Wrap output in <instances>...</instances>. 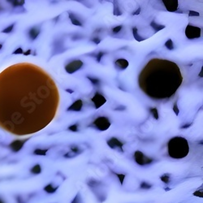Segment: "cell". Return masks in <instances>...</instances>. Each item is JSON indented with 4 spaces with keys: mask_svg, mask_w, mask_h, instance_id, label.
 I'll use <instances>...</instances> for the list:
<instances>
[{
    "mask_svg": "<svg viewBox=\"0 0 203 203\" xmlns=\"http://www.w3.org/2000/svg\"><path fill=\"white\" fill-rule=\"evenodd\" d=\"M57 85L50 75L32 63H16L0 73V128L24 136L45 129L56 116Z\"/></svg>",
    "mask_w": 203,
    "mask_h": 203,
    "instance_id": "obj_1",
    "label": "cell"
},
{
    "mask_svg": "<svg viewBox=\"0 0 203 203\" xmlns=\"http://www.w3.org/2000/svg\"><path fill=\"white\" fill-rule=\"evenodd\" d=\"M183 77L175 62L163 59H150L138 77L141 90L146 96L156 101L168 100L182 85Z\"/></svg>",
    "mask_w": 203,
    "mask_h": 203,
    "instance_id": "obj_2",
    "label": "cell"
},
{
    "mask_svg": "<svg viewBox=\"0 0 203 203\" xmlns=\"http://www.w3.org/2000/svg\"><path fill=\"white\" fill-rule=\"evenodd\" d=\"M168 154L176 159L185 158L189 152V145L188 141L182 137H174L167 143Z\"/></svg>",
    "mask_w": 203,
    "mask_h": 203,
    "instance_id": "obj_3",
    "label": "cell"
},
{
    "mask_svg": "<svg viewBox=\"0 0 203 203\" xmlns=\"http://www.w3.org/2000/svg\"><path fill=\"white\" fill-rule=\"evenodd\" d=\"M93 126L99 131H106L111 127V121L107 117L99 116L96 120H94Z\"/></svg>",
    "mask_w": 203,
    "mask_h": 203,
    "instance_id": "obj_4",
    "label": "cell"
},
{
    "mask_svg": "<svg viewBox=\"0 0 203 203\" xmlns=\"http://www.w3.org/2000/svg\"><path fill=\"white\" fill-rule=\"evenodd\" d=\"M201 30L199 27L193 26L191 24H188L185 28V35L188 39H196L201 37Z\"/></svg>",
    "mask_w": 203,
    "mask_h": 203,
    "instance_id": "obj_5",
    "label": "cell"
},
{
    "mask_svg": "<svg viewBox=\"0 0 203 203\" xmlns=\"http://www.w3.org/2000/svg\"><path fill=\"white\" fill-rule=\"evenodd\" d=\"M134 159H135L136 163L138 165H140V166L148 165V164H150L153 162V159L147 157L142 152L139 150L136 151L135 153H134Z\"/></svg>",
    "mask_w": 203,
    "mask_h": 203,
    "instance_id": "obj_6",
    "label": "cell"
},
{
    "mask_svg": "<svg viewBox=\"0 0 203 203\" xmlns=\"http://www.w3.org/2000/svg\"><path fill=\"white\" fill-rule=\"evenodd\" d=\"M83 62L81 60H74V61L71 62V63H68L67 65L65 66V70L66 72L69 73V74H72L74 73L75 72L78 71L79 69H81V68L83 66Z\"/></svg>",
    "mask_w": 203,
    "mask_h": 203,
    "instance_id": "obj_7",
    "label": "cell"
},
{
    "mask_svg": "<svg viewBox=\"0 0 203 203\" xmlns=\"http://www.w3.org/2000/svg\"><path fill=\"white\" fill-rule=\"evenodd\" d=\"M91 100L94 103V107L96 109H98L99 107H101L107 103V99L105 98V97L103 96V94H101L100 93H98V92L95 93L94 96L92 98Z\"/></svg>",
    "mask_w": 203,
    "mask_h": 203,
    "instance_id": "obj_8",
    "label": "cell"
},
{
    "mask_svg": "<svg viewBox=\"0 0 203 203\" xmlns=\"http://www.w3.org/2000/svg\"><path fill=\"white\" fill-rule=\"evenodd\" d=\"M164 6L168 11L174 12L178 9V1L177 0H163Z\"/></svg>",
    "mask_w": 203,
    "mask_h": 203,
    "instance_id": "obj_9",
    "label": "cell"
},
{
    "mask_svg": "<svg viewBox=\"0 0 203 203\" xmlns=\"http://www.w3.org/2000/svg\"><path fill=\"white\" fill-rule=\"evenodd\" d=\"M107 145H108V146H110V148L112 149H120V150L124 152L123 150V144L122 142H120V140H118L117 138L116 137H112L110 140L107 141Z\"/></svg>",
    "mask_w": 203,
    "mask_h": 203,
    "instance_id": "obj_10",
    "label": "cell"
},
{
    "mask_svg": "<svg viewBox=\"0 0 203 203\" xmlns=\"http://www.w3.org/2000/svg\"><path fill=\"white\" fill-rule=\"evenodd\" d=\"M82 106H83V102L81 99H78V100L75 101L74 103H72L70 107H68L67 111L68 112H80L82 108Z\"/></svg>",
    "mask_w": 203,
    "mask_h": 203,
    "instance_id": "obj_11",
    "label": "cell"
},
{
    "mask_svg": "<svg viewBox=\"0 0 203 203\" xmlns=\"http://www.w3.org/2000/svg\"><path fill=\"white\" fill-rule=\"evenodd\" d=\"M26 141L27 140H16L12 142V143H11L10 147H11V149L12 150V151H14V152H18V151L20 150V149L23 147V146H24V143L26 142Z\"/></svg>",
    "mask_w": 203,
    "mask_h": 203,
    "instance_id": "obj_12",
    "label": "cell"
},
{
    "mask_svg": "<svg viewBox=\"0 0 203 203\" xmlns=\"http://www.w3.org/2000/svg\"><path fill=\"white\" fill-rule=\"evenodd\" d=\"M115 64L116 65V67H118L121 70H125L129 67V63L128 60L125 59H118L116 61H115Z\"/></svg>",
    "mask_w": 203,
    "mask_h": 203,
    "instance_id": "obj_13",
    "label": "cell"
},
{
    "mask_svg": "<svg viewBox=\"0 0 203 203\" xmlns=\"http://www.w3.org/2000/svg\"><path fill=\"white\" fill-rule=\"evenodd\" d=\"M40 33V28L39 27H34V28H32L29 30V37H30L31 40H35L37 37V36L39 35Z\"/></svg>",
    "mask_w": 203,
    "mask_h": 203,
    "instance_id": "obj_14",
    "label": "cell"
},
{
    "mask_svg": "<svg viewBox=\"0 0 203 203\" xmlns=\"http://www.w3.org/2000/svg\"><path fill=\"white\" fill-rule=\"evenodd\" d=\"M68 15H69V18H70L71 21H72V23L74 24V25H77V26H82V25H83L82 23L77 19V16H76L74 14L72 13V12H68Z\"/></svg>",
    "mask_w": 203,
    "mask_h": 203,
    "instance_id": "obj_15",
    "label": "cell"
},
{
    "mask_svg": "<svg viewBox=\"0 0 203 203\" xmlns=\"http://www.w3.org/2000/svg\"><path fill=\"white\" fill-rule=\"evenodd\" d=\"M150 26L152 27L154 29L155 32H158V31L162 30V29H163V28H165V27H166L165 25H163V24H157V23H156L154 20H152V21H151Z\"/></svg>",
    "mask_w": 203,
    "mask_h": 203,
    "instance_id": "obj_16",
    "label": "cell"
},
{
    "mask_svg": "<svg viewBox=\"0 0 203 203\" xmlns=\"http://www.w3.org/2000/svg\"><path fill=\"white\" fill-rule=\"evenodd\" d=\"M133 37H134V38H135L137 42H142V41H144V40H146V38H144V37H142V36H140L139 34H138V31H137V28H136V27H133Z\"/></svg>",
    "mask_w": 203,
    "mask_h": 203,
    "instance_id": "obj_17",
    "label": "cell"
},
{
    "mask_svg": "<svg viewBox=\"0 0 203 203\" xmlns=\"http://www.w3.org/2000/svg\"><path fill=\"white\" fill-rule=\"evenodd\" d=\"M113 6H114V11L113 14L114 15H116V16H119V15H122V11L120 10V7H119L118 2H113Z\"/></svg>",
    "mask_w": 203,
    "mask_h": 203,
    "instance_id": "obj_18",
    "label": "cell"
},
{
    "mask_svg": "<svg viewBox=\"0 0 203 203\" xmlns=\"http://www.w3.org/2000/svg\"><path fill=\"white\" fill-rule=\"evenodd\" d=\"M150 114L152 115V116H153L155 120H158L159 119V112H158L157 108H155V107H151V108H150Z\"/></svg>",
    "mask_w": 203,
    "mask_h": 203,
    "instance_id": "obj_19",
    "label": "cell"
},
{
    "mask_svg": "<svg viewBox=\"0 0 203 203\" xmlns=\"http://www.w3.org/2000/svg\"><path fill=\"white\" fill-rule=\"evenodd\" d=\"M165 46L168 50H174V44H173L172 40L171 39H168L166 42H165Z\"/></svg>",
    "mask_w": 203,
    "mask_h": 203,
    "instance_id": "obj_20",
    "label": "cell"
},
{
    "mask_svg": "<svg viewBox=\"0 0 203 203\" xmlns=\"http://www.w3.org/2000/svg\"><path fill=\"white\" fill-rule=\"evenodd\" d=\"M31 171L34 173V174H39V173L41 172V167H40L39 165H35V166L32 168Z\"/></svg>",
    "mask_w": 203,
    "mask_h": 203,
    "instance_id": "obj_21",
    "label": "cell"
},
{
    "mask_svg": "<svg viewBox=\"0 0 203 203\" xmlns=\"http://www.w3.org/2000/svg\"><path fill=\"white\" fill-rule=\"evenodd\" d=\"M87 79H89L90 81H91V83L94 84V85H98V84L100 83V81L98 78H96V77H91L88 76Z\"/></svg>",
    "mask_w": 203,
    "mask_h": 203,
    "instance_id": "obj_22",
    "label": "cell"
},
{
    "mask_svg": "<svg viewBox=\"0 0 203 203\" xmlns=\"http://www.w3.org/2000/svg\"><path fill=\"white\" fill-rule=\"evenodd\" d=\"M48 151V150H36L34 151V154H38V155H45L46 154V152Z\"/></svg>",
    "mask_w": 203,
    "mask_h": 203,
    "instance_id": "obj_23",
    "label": "cell"
},
{
    "mask_svg": "<svg viewBox=\"0 0 203 203\" xmlns=\"http://www.w3.org/2000/svg\"><path fill=\"white\" fill-rule=\"evenodd\" d=\"M173 111L175 112V114L176 116H178L180 113V110L179 107H178V105H177V101H176L175 103H174V105H173Z\"/></svg>",
    "mask_w": 203,
    "mask_h": 203,
    "instance_id": "obj_24",
    "label": "cell"
},
{
    "mask_svg": "<svg viewBox=\"0 0 203 203\" xmlns=\"http://www.w3.org/2000/svg\"><path fill=\"white\" fill-rule=\"evenodd\" d=\"M105 54H106V53L103 52V51H100V52L98 53V55H96V59H97V62H98V63H100L101 59L103 58V56L105 55Z\"/></svg>",
    "mask_w": 203,
    "mask_h": 203,
    "instance_id": "obj_25",
    "label": "cell"
},
{
    "mask_svg": "<svg viewBox=\"0 0 203 203\" xmlns=\"http://www.w3.org/2000/svg\"><path fill=\"white\" fill-rule=\"evenodd\" d=\"M68 130H70V131L72 132H77L78 131V125L76 124V125H73L72 126L68 127Z\"/></svg>",
    "mask_w": 203,
    "mask_h": 203,
    "instance_id": "obj_26",
    "label": "cell"
},
{
    "mask_svg": "<svg viewBox=\"0 0 203 203\" xmlns=\"http://www.w3.org/2000/svg\"><path fill=\"white\" fill-rule=\"evenodd\" d=\"M45 189H46L48 192H55V190H56V188H53L52 185H50H50L46 186V188H45Z\"/></svg>",
    "mask_w": 203,
    "mask_h": 203,
    "instance_id": "obj_27",
    "label": "cell"
},
{
    "mask_svg": "<svg viewBox=\"0 0 203 203\" xmlns=\"http://www.w3.org/2000/svg\"><path fill=\"white\" fill-rule=\"evenodd\" d=\"M123 26L122 25H119V26H116L115 27V28H113V29H112V31H113L114 33H119L121 29H122Z\"/></svg>",
    "mask_w": 203,
    "mask_h": 203,
    "instance_id": "obj_28",
    "label": "cell"
},
{
    "mask_svg": "<svg viewBox=\"0 0 203 203\" xmlns=\"http://www.w3.org/2000/svg\"><path fill=\"white\" fill-rule=\"evenodd\" d=\"M161 180L163 182H165V183H167V182H169V176L167 174H165V175L161 177Z\"/></svg>",
    "mask_w": 203,
    "mask_h": 203,
    "instance_id": "obj_29",
    "label": "cell"
},
{
    "mask_svg": "<svg viewBox=\"0 0 203 203\" xmlns=\"http://www.w3.org/2000/svg\"><path fill=\"white\" fill-rule=\"evenodd\" d=\"M188 15L189 16H199V13L198 12H197V11H188Z\"/></svg>",
    "mask_w": 203,
    "mask_h": 203,
    "instance_id": "obj_30",
    "label": "cell"
},
{
    "mask_svg": "<svg viewBox=\"0 0 203 203\" xmlns=\"http://www.w3.org/2000/svg\"><path fill=\"white\" fill-rule=\"evenodd\" d=\"M71 150H72L73 153L77 154L79 152V149L77 146H71Z\"/></svg>",
    "mask_w": 203,
    "mask_h": 203,
    "instance_id": "obj_31",
    "label": "cell"
},
{
    "mask_svg": "<svg viewBox=\"0 0 203 203\" xmlns=\"http://www.w3.org/2000/svg\"><path fill=\"white\" fill-rule=\"evenodd\" d=\"M13 27H14V24H12V25H11V26H9L8 28H5L4 30L2 31V32H3V33H10V32H11V31L12 30V28H13Z\"/></svg>",
    "mask_w": 203,
    "mask_h": 203,
    "instance_id": "obj_32",
    "label": "cell"
},
{
    "mask_svg": "<svg viewBox=\"0 0 203 203\" xmlns=\"http://www.w3.org/2000/svg\"><path fill=\"white\" fill-rule=\"evenodd\" d=\"M91 41L95 44H99L101 42V39H99V38H98V37H94V38H92Z\"/></svg>",
    "mask_w": 203,
    "mask_h": 203,
    "instance_id": "obj_33",
    "label": "cell"
},
{
    "mask_svg": "<svg viewBox=\"0 0 203 203\" xmlns=\"http://www.w3.org/2000/svg\"><path fill=\"white\" fill-rule=\"evenodd\" d=\"M141 187L143 188H150V185L146 183H142V184H141Z\"/></svg>",
    "mask_w": 203,
    "mask_h": 203,
    "instance_id": "obj_34",
    "label": "cell"
},
{
    "mask_svg": "<svg viewBox=\"0 0 203 203\" xmlns=\"http://www.w3.org/2000/svg\"><path fill=\"white\" fill-rule=\"evenodd\" d=\"M192 125V123H189V124H186V125H183V126L182 127H180V129H188V128H189L190 126H191V125Z\"/></svg>",
    "mask_w": 203,
    "mask_h": 203,
    "instance_id": "obj_35",
    "label": "cell"
},
{
    "mask_svg": "<svg viewBox=\"0 0 203 203\" xmlns=\"http://www.w3.org/2000/svg\"><path fill=\"white\" fill-rule=\"evenodd\" d=\"M141 10H142V8H141V7H138L137 10V11H134V12H133V15H139V14H140V12H141Z\"/></svg>",
    "mask_w": 203,
    "mask_h": 203,
    "instance_id": "obj_36",
    "label": "cell"
},
{
    "mask_svg": "<svg viewBox=\"0 0 203 203\" xmlns=\"http://www.w3.org/2000/svg\"><path fill=\"white\" fill-rule=\"evenodd\" d=\"M21 53H22V50L20 48H19L15 50V52H14V54H21Z\"/></svg>",
    "mask_w": 203,
    "mask_h": 203,
    "instance_id": "obj_37",
    "label": "cell"
},
{
    "mask_svg": "<svg viewBox=\"0 0 203 203\" xmlns=\"http://www.w3.org/2000/svg\"><path fill=\"white\" fill-rule=\"evenodd\" d=\"M66 91L68 92V93H70V94H72V93H74V90H70V89H67V90H66Z\"/></svg>",
    "mask_w": 203,
    "mask_h": 203,
    "instance_id": "obj_38",
    "label": "cell"
},
{
    "mask_svg": "<svg viewBox=\"0 0 203 203\" xmlns=\"http://www.w3.org/2000/svg\"><path fill=\"white\" fill-rule=\"evenodd\" d=\"M30 53H31V50H28V51H27V52L24 53V55H28V54H30Z\"/></svg>",
    "mask_w": 203,
    "mask_h": 203,
    "instance_id": "obj_39",
    "label": "cell"
},
{
    "mask_svg": "<svg viewBox=\"0 0 203 203\" xmlns=\"http://www.w3.org/2000/svg\"><path fill=\"white\" fill-rule=\"evenodd\" d=\"M202 72H203V69H201V73H199V77H202Z\"/></svg>",
    "mask_w": 203,
    "mask_h": 203,
    "instance_id": "obj_40",
    "label": "cell"
},
{
    "mask_svg": "<svg viewBox=\"0 0 203 203\" xmlns=\"http://www.w3.org/2000/svg\"><path fill=\"white\" fill-rule=\"evenodd\" d=\"M0 203H2V201H0Z\"/></svg>",
    "mask_w": 203,
    "mask_h": 203,
    "instance_id": "obj_41",
    "label": "cell"
},
{
    "mask_svg": "<svg viewBox=\"0 0 203 203\" xmlns=\"http://www.w3.org/2000/svg\"><path fill=\"white\" fill-rule=\"evenodd\" d=\"M0 48H1V45H0Z\"/></svg>",
    "mask_w": 203,
    "mask_h": 203,
    "instance_id": "obj_42",
    "label": "cell"
}]
</instances>
